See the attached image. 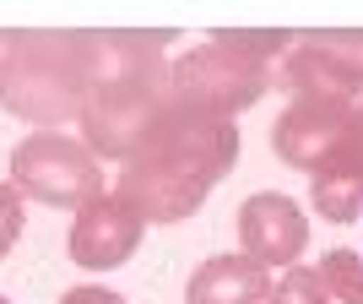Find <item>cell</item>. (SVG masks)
<instances>
[{
    "label": "cell",
    "mask_w": 363,
    "mask_h": 304,
    "mask_svg": "<svg viewBox=\"0 0 363 304\" xmlns=\"http://www.w3.org/2000/svg\"><path fill=\"white\" fill-rule=\"evenodd\" d=\"M114 190H120V196L130 201L147 223L179 228V223H190V217L206 207V196L217 190V180L201 163L179 158V152L147 147L141 158H130V163L114 174Z\"/></svg>",
    "instance_id": "277c9868"
},
{
    "label": "cell",
    "mask_w": 363,
    "mask_h": 304,
    "mask_svg": "<svg viewBox=\"0 0 363 304\" xmlns=\"http://www.w3.org/2000/svg\"><path fill=\"white\" fill-rule=\"evenodd\" d=\"M320 277H325V288H331L336 304H363V250L331 244L320 256Z\"/></svg>",
    "instance_id": "4fadbf2b"
},
{
    "label": "cell",
    "mask_w": 363,
    "mask_h": 304,
    "mask_svg": "<svg viewBox=\"0 0 363 304\" xmlns=\"http://www.w3.org/2000/svg\"><path fill=\"white\" fill-rule=\"evenodd\" d=\"M168 33H120V28H65V49H71L76 71L92 92L114 87H157L168 71Z\"/></svg>",
    "instance_id": "5b68a950"
},
{
    "label": "cell",
    "mask_w": 363,
    "mask_h": 304,
    "mask_svg": "<svg viewBox=\"0 0 363 304\" xmlns=\"http://www.w3.org/2000/svg\"><path fill=\"white\" fill-rule=\"evenodd\" d=\"M163 120V92L157 87H114V92H92L87 114L76 125V136L87 141L104 163H130L147 152V141L157 136Z\"/></svg>",
    "instance_id": "8992f818"
},
{
    "label": "cell",
    "mask_w": 363,
    "mask_h": 304,
    "mask_svg": "<svg viewBox=\"0 0 363 304\" xmlns=\"http://www.w3.org/2000/svg\"><path fill=\"white\" fill-rule=\"evenodd\" d=\"M147 217L120 196V190H104L98 201H87L82 212H71V228H65V256H71L76 272H114L141 250L147 239Z\"/></svg>",
    "instance_id": "52a82bcc"
},
{
    "label": "cell",
    "mask_w": 363,
    "mask_h": 304,
    "mask_svg": "<svg viewBox=\"0 0 363 304\" xmlns=\"http://www.w3.org/2000/svg\"><path fill=\"white\" fill-rule=\"evenodd\" d=\"M60 304H130V299L114 293V288H104V283H76V288L60 293Z\"/></svg>",
    "instance_id": "e0dca14e"
},
{
    "label": "cell",
    "mask_w": 363,
    "mask_h": 304,
    "mask_svg": "<svg viewBox=\"0 0 363 304\" xmlns=\"http://www.w3.org/2000/svg\"><path fill=\"white\" fill-rule=\"evenodd\" d=\"M147 147H168V152H179V158L201 163L217 185H223L228 174H233V163H239V125H233V120H206V114H190V109L163 104L157 136H152Z\"/></svg>",
    "instance_id": "30bf717a"
},
{
    "label": "cell",
    "mask_w": 363,
    "mask_h": 304,
    "mask_svg": "<svg viewBox=\"0 0 363 304\" xmlns=\"http://www.w3.org/2000/svg\"><path fill=\"white\" fill-rule=\"evenodd\" d=\"M0 304H11V299H6V293H0Z\"/></svg>",
    "instance_id": "ac0fdd59"
},
{
    "label": "cell",
    "mask_w": 363,
    "mask_h": 304,
    "mask_svg": "<svg viewBox=\"0 0 363 304\" xmlns=\"http://www.w3.org/2000/svg\"><path fill=\"white\" fill-rule=\"evenodd\" d=\"M6 180L38 207L55 212H82L87 201H98L104 190H114V174L76 131H28L11 147Z\"/></svg>",
    "instance_id": "7a4b0ae2"
},
{
    "label": "cell",
    "mask_w": 363,
    "mask_h": 304,
    "mask_svg": "<svg viewBox=\"0 0 363 304\" xmlns=\"http://www.w3.org/2000/svg\"><path fill=\"white\" fill-rule=\"evenodd\" d=\"M272 288H277V272H266L244 250H223V256H206L190 272L184 304H266Z\"/></svg>",
    "instance_id": "8fae6325"
},
{
    "label": "cell",
    "mask_w": 363,
    "mask_h": 304,
    "mask_svg": "<svg viewBox=\"0 0 363 304\" xmlns=\"http://www.w3.org/2000/svg\"><path fill=\"white\" fill-rule=\"evenodd\" d=\"M266 304H336L320 266H293V272H277V288Z\"/></svg>",
    "instance_id": "9a60e30c"
},
{
    "label": "cell",
    "mask_w": 363,
    "mask_h": 304,
    "mask_svg": "<svg viewBox=\"0 0 363 304\" xmlns=\"http://www.w3.org/2000/svg\"><path fill=\"white\" fill-rule=\"evenodd\" d=\"M92 104V87L82 82L71 49H65V28L55 33H22L16 28V49L0 65V109L16 114L33 131H76Z\"/></svg>",
    "instance_id": "6da1fadb"
},
{
    "label": "cell",
    "mask_w": 363,
    "mask_h": 304,
    "mask_svg": "<svg viewBox=\"0 0 363 304\" xmlns=\"http://www.w3.org/2000/svg\"><path fill=\"white\" fill-rule=\"evenodd\" d=\"M309 212L325 223H358L363 217V98L352 114V136L331 163L309 180Z\"/></svg>",
    "instance_id": "7c38bea8"
},
{
    "label": "cell",
    "mask_w": 363,
    "mask_h": 304,
    "mask_svg": "<svg viewBox=\"0 0 363 304\" xmlns=\"http://www.w3.org/2000/svg\"><path fill=\"white\" fill-rule=\"evenodd\" d=\"M303 38L347 76V82L363 87V28H325V33H303Z\"/></svg>",
    "instance_id": "5bb4252c"
},
{
    "label": "cell",
    "mask_w": 363,
    "mask_h": 304,
    "mask_svg": "<svg viewBox=\"0 0 363 304\" xmlns=\"http://www.w3.org/2000/svg\"><path fill=\"white\" fill-rule=\"evenodd\" d=\"M22 228H28V196H22L11 180H0V261L16 250Z\"/></svg>",
    "instance_id": "2e32d148"
},
{
    "label": "cell",
    "mask_w": 363,
    "mask_h": 304,
    "mask_svg": "<svg viewBox=\"0 0 363 304\" xmlns=\"http://www.w3.org/2000/svg\"><path fill=\"white\" fill-rule=\"evenodd\" d=\"M352 114H358V104H342V98H288V109H282L277 125H272L277 158L315 180L320 168L347 147Z\"/></svg>",
    "instance_id": "ba28073f"
},
{
    "label": "cell",
    "mask_w": 363,
    "mask_h": 304,
    "mask_svg": "<svg viewBox=\"0 0 363 304\" xmlns=\"http://www.w3.org/2000/svg\"><path fill=\"white\" fill-rule=\"evenodd\" d=\"M233 234H239V250L260 261L266 272H293L303 266V250H309V212L288 190H255L239 201Z\"/></svg>",
    "instance_id": "9c48e42d"
},
{
    "label": "cell",
    "mask_w": 363,
    "mask_h": 304,
    "mask_svg": "<svg viewBox=\"0 0 363 304\" xmlns=\"http://www.w3.org/2000/svg\"><path fill=\"white\" fill-rule=\"evenodd\" d=\"M157 92H163V104L206 114V120H239L244 109H255L266 92H277V82L266 65H250L206 38V44H190L168 60Z\"/></svg>",
    "instance_id": "3957f363"
}]
</instances>
